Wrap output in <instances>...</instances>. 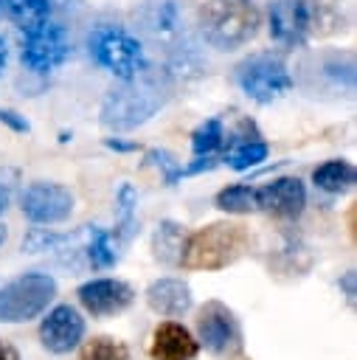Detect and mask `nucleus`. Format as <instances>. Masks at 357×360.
Wrapping results in <instances>:
<instances>
[{"mask_svg":"<svg viewBox=\"0 0 357 360\" xmlns=\"http://www.w3.org/2000/svg\"><path fill=\"white\" fill-rule=\"evenodd\" d=\"M169 98V87L160 76L141 70L132 79H124L112 87L101 104V124L107 129H132L149 121Z\"/></svg>","mask_w":357,"mask_h":360,"instance_id":"obj_1","label":"nucleus"},{"mask_svg":"<svg viewBox=\"0 0 357 360\" xmlns=\"http://www.w3.org/2000/svg\"><path fill=\"white\" fill-rule=\"evenodd\" d=\"M250 245V233L239 222H211L202 225L183 239L180 262L177 267L183 270H222L233 264Z\"/></svg>","mask_w":357,"mask_h":360,"instance_id":"obj_2","label":"nucleus"},{"mask_svg":"<svg viewBox=\"0 0 357 360\" xmlns=\"http://www.w3.org/2000/svg\"><path fill=\"white\" fill-rule=\"evenodd\" d=\"M259 8L247 0H208L200 8V28L208 45L236 51L259 31Z\"/></svg>","mask_w":357,"mask_h":360,"instance_id":"obj_3","label":"nucleus"},{"mask_svg":"<svg viewBox=\"0 0 357 360\" xmlns=\"http://www.w3.org/2000/svg\"><path fill=\"white\" fill-rule=\"evenodd\" d=\"M56 295V278L48 273H22L0 287V323H28L39 318Z\"/></svg>","mask_w":357,"mask_h":360,"instance_id":"obj_4","label":"nucleus"},{"mask_svg":"<svg viewBox=\"0 0 357 360\" xmlns=\"http://www.w3.org/2000/svg\"><path fill=\"white\" fill-rule=\"evenodd\" d=\"M87 45H90V56L96 59V65H101L121 82L146 70V56H143L141 42L118 25L93 28V34L87 37Z\"/></svg>","mask_w":357,"mask_h":360,"instance_id":"obj_5","label":"nucleus"},{"mask_svg":"<svg viewBox=\"0 0 357 360\" xmlns=\"http://www.w3.org/2000/svg\"><path fill=\"white\" fill-rule=\"evenodd\" d=\"M236 82L242 93L259 104H270L292 90V76L281 56L253 53L236 68Z\"/></svg>","mask_w":357,"mask_h":360,"instance_id":"obj_6","label":"nucleus"},{"mask_svg":"<svg viewBox=\"0 0 357 360\" xmlns=\"http://www.w3.org/2000/svg\"><path fill=\"white\" fill-rule=\"evenodd\" d=\"M70 53V42H67V34L59 22H39L34 28H25L22 31V65L31 70V73H51L56 70Z\"/></svg>","mask_w":357,"mask_h":360,"instance_id":"obj_7","label":"nucleus"},{"mask_svg":"<svg viewBox=\"0 0 357 360\" xmlns=\"http://www.w3.org/2000/svg\"><path fill=\"white\" fill-rule=\"evenodd\" d=\"M194 326H197V335H200L202 346L211 354L233 357V354L242 352V332H239L236 315L222 301H205L197 309Z\"/></svg>","mask_w":357,"mask_h":360,"instance_id":"obj_8","label":"nucleus"},{"mask_svg":"<svg viewBox=\"0 0 357 360\" xmlns=\"http://www.w3.org/2000/svg\"><path fill=\"white\" fill-rule=\"evenodd\" d=\"M20 208L25 214V219H31L34 225H56L65 222L73 211V194L59 186V183H31L22 191Z\"/></svg>","mask_w":357,"mask_h":360,"instance_id":"obj_9","label":"nucleus"},{"mask_svg":"<svg viewBox=\"0 0 357 360\" xmlns=\"http://www.w3.org/2000/svg\"><path fill=\"white\" fill-rule=\"evenodd\" d=\"M315 25L312 0H273L270 3V37L278 45L301 48Z\"/></svg>","mask_w":357,"mask_h":360,"instance_id":"obj_10","label":"nucleus"},{"mask_svg":"<svg viewBox=\"0 0 357 360\" xmlns=\"http://www.w3.org/2000/svg\"><path fill=\"white\" fill-rule=\"evenodd\" d=\"M84 340V318L76 307L59 304L39 323V343L51 354H67Z\"/></svg>","mask_w":357,"mask_h":360,"instance_id":"obj_11","label":"nucleus"},{"mask_svg":"<svg viewBox=\"0 0 357 360\" xmlns=\"http://www.w3.org/2000/svg\"><path fill=\"white\" fill-rule=\"evenodd\" d=\"M76 295H79V304L93 318L118 315V312H124L135 301L132 284H126L121 278H90V281H84L76 290Z\"/></svg>","mask_w":357,"mask_h":360,"instance_id":"obj_12","label":"nucleus"},{"mask_svg":"<svg viewBox=\"0 0 357 360\" xmlns=\"http://www.w3.org/2000/svg\"><path fill=\"white\" fill-rule=\"evenodd\" d=\"M256 202H259V208H264L267 214H273L278 219H295V217H301V211L306 205V188L298 177H278V180L256 188Z\"/></svg>","mask_w":357,"mask_h":360,"instance_id":"obj_13","label":"nucleus"},{"mask_svg":"<svg viewBox=\"0 0 357 360\" xmlns=\"http://www.w3.org/2000/svg\"><path fill=\"white\" fill-rule=\"evenodd\" d=\"M200 352V340L180 323V321H163L152 332L149 357L152 360H194Z\"/></svg>","mask_w":357,"mask_h":360,"instance_id":"obj_14","label":"nucleus"},{"mask_svg":"<svg viewBox=\"0 0 357 360\" xmlns=\"http://www.w3.org/2000/svg\"><path fill=\"white\" fill-rule=\"evenodd\" d=\"M146 304L163 318H180L191 309V287L174 276L157 278L146 287Z\"/></svg>","mask_w":357,"mask_h":360,"instance_id":"obj_15","label":"nucleus"},{"mask_svg":"<svg viewBox=\"0 0 357 360\" xmlns=\"http://www.w3.org/2000/svg\"><path fill=\"white\" fill-rule=\"evenodd\" d=\"M312 180H315L318 188H323L329 194H343L354 186L357 172L349 160H326L312 172Z\"/></svg>","mask_w":357,"mask_h":360,"instance_id":"obj_16","label":"nucleus"},{"mask_svg":"<svg viewBox=\"0 0 357 360\" xmlns=\"http://www.w3.org/2000/svg\"><path fill=\"white\" fill-rule=\"evenodd\" d=\"M84 253H87V264L93 270H110L118 262V245H115L112 233L98 228V225L87 228V248H84Z\"/></svg>","mask_w":357,"mask_h":360,"instance_id":"obj_17","label":"nucleus"},{"mask_svg":"<svg viewBox=\"0 0 357 360\" xmlns=\"http://www.w3.org/2000/svg\"><path fill=\"white\" fill-rule=\"evenodd\" d=\"M183 239H186V231L183 225L171 222V219H163L152 236V250H155V259L163 262V264H177L180 262V250H183Z\"/></svg>","mask_w":357,"mask_h":360,"instance_id":"obj_18","label":"nucleus"},{"mask_svg":"<svg viewBox=\"0 0 357 360\" xmlns=\"http://www.w3.org/2000/svg\"><path fill=\"white\" fill-rule=\"evenodd\" d=\"M3 8L22 31L51 17V0H3Z\"/></svg>","mask_w":357,"mask_h":360,"instance_id":"obj_19","label":"nucleus"},{"mask_svg":"<svg viewBox=\"0 0 357 360\" xmlns=\"http://www.w3.org/2000/svg\"><path fill=\"white\" fill-rule=\"evenodd\" d=\"M216 208L225 211V214H250L259 208L256 202V188L247 186V183H236V186H228L216 194Z\"/></svg>","mask_w":357,"mask_h":360,"instance_id":"obj_20","label":"nucleus"},{"mask_svg":"<svg viewBox=\"0 0 357 360\" xmlns=\"http://www.w3.org/2000/svg\"><path fill=\"white\" fill-rule=\"evenodd\" d=\"M79 346H82L79 360H132L126 343H121V340H115L110 335L90 338V340H84Z\"/></svg>","mask_w":357,"mask_h":360,"instance_id":"obj_21","label":"nucleus"},{"mask_svg":"<svg viewBox=\"0 0 357 360\" xmlns=\"http://www.w3.org/2000/svg\"><path fill=\"white\" fill-rule=\"evenodd\" d=\"M267 143L264 141H256V138H245V141H239L233 149H228V155H225V163L231 166V169H236V172H245V169H250V166H256V163H261L264 158H267Z\"/></svg>","mask_w":357,"mask_h":360,"instance_id":"obj_22","label":"nucleus"},{"mask_svg":"<svg viewBox=\"0 0 357 360\" xmlns=\"http://www.w3.org/2000/svg\"><path fill=\"white\" fill-rule=\"evenodd\" d=\"M222 138H225V129H222V121L219 118H208L202 121L194 135H191V149L194 155H214L219 146H222Z\"/></svg>","mask_w":357,"mask_h":360,"instance_id":"obj_23","label":"nucleus"},{"mask_svg":"<svg viewBox=\"0 0 357 360\" xmlns=\"http://www.w3.org/2000/svg\"><path fill=\"white\" fill-rule=\"evenodd\" d=\"M135 202H138V197H135L132 186L124 183L118 191V231H115V233H124V239L135 228Z\"/></svg>","mask_w":357,"mask_h":360,"instance_id":"obj_24","label":"nucleus"},{"mask_svg":"<svg viewBox=\"0 0 357 360\" xmlns=\"http://www.w3.org/2000/svg\"><path fill=\"white\" fill-rule=\"evenodd\" d=\"M146 25H149L152 31H160V34L174 31V28H177V6H174L171 0L155 3L152 11H149V17H146Z\"/></svg>","mask_w":357,"mask_h":360,"instance_id":"obj_25","label":"nucleus"},{"mask_svg":"<svg viewBox=\"0 0 357 360\" xmlns=\"http://www.w3.org/2000/svg\"><path fill=\"white\" fill-rule=\"evenodd\" d=\"M146 160L163 172V183H166V186H174V183L183 177V166H180V163L174 160V155L166 152V149H149V152H146Z\"/></svg>","mask_w":357,"mask_h":360,"instance_id":"obj_26","label":"nucleus"},{"mask_svg":"<svg viewBox=\"0 0 357 360\" xmlns=\"http://www.w3.org/2000/svg\"><path fill=\"white\" fill-rule=\"evenodd\" d=\"M62 242V236H56V233H48V231H42V228H34L25 239H22V250H28V253H37V250H51V248H56Z\"/></svg>","mask_w":357,"mask_h":360,"instance_id":"obj_27","label":"nucleus"},{"mask_svg":"<svg viewBox=\"0 0 357 360\" xmlns=\"http://www.w3.org/2000/svg\"><path fill=\"white\" fill-rule=\"evenodd\" d=\"M216 166V158L214 155H197V160L194 163H188L186 169H183V174H200V172H211Z\"/></svg>","mask_w":357,"mask_h":360,"instance_id":"obj_28","label":"nucleus"},{"mask_svg":"<svg viewBox=\"0 0 357 360\" xmlns=\"http://www.w3.org/2000/svg\"><path fill=\"white\" fill-rule=\"evenodd\" d=\"M0 121H3V124H8L14 132H28V121H25V118H20V115H17V112H11V110H3V107H0Z\"/></svg>","mask_w":357,"mask_h":360,"instance_id":"obj_29","label":"nucleus"},{"mask_svg":"<svg viewBox=\"0 0 357 360\" xmlns=\"http://www.w3.org/2000/svg\"><path fill=\"white\" fill-rule=\"evenodd\" d=\"M110 149H115V152H135L138 149V143H126V141H118V138H107L104 141Z\"/></svg>","mask_w":357,"mask_h":360,"instance_id":"obj_30","label":"nucleus"},{"mask_svg":"<svg viewBox=\"0 0 357 360\" xmlns=\"http://www.w3.org/2000/svg\"><path fill=\"white\" fill-rule=\"evenodd\" d=\"M0 360H20V354H17V349L11 343H3L0 340Z\"/></svg>","mask_w":357,"mask_h":360,"instance_id":"obj_31","label":"nucleus"},{"mask_svg":"<svg viewBox=\"0 0 357 360\" xmlns=\"http://www.w3.org/2000/svg\"><path fill=\"white\" fill-rule=\"evenodd\" d=\"M340 284H343V290H346V298L351 301V298H354V273L349 270V273L343 276V281H340Z\"/></svg>","mask_w":357,"mask_h":360,"instance_id":"obj_32","label":"nucleus"},{"mask_svg":"<svg viewBox=\"0 0 357 360\" xmlns=\"http://www.w3.org/2000/svg\"><path fill=\"white\" fill-rule=\"evenodd\" d=\"M6 62H8V45H6V39L0 37V76H3V70H6Z\"/></svg>","mask_w":357,"mask_h":360,"instance_id":"obj_33","label":"nucleus"},{"mask_svg":"<svg viewBox=\"0 0 357 360\" xmlns=\"http://www.w3.org/2000/svg\"><path fill=\"white\" fill-rule=\"evenodd\" d=\"M8 200H11V194H8V188H6L3 183H0V214H3L6 208H8Z\"/></svg>","mask_w":357,"mask_h":360,"instance_id":"obj_34","label":"nucleus"},{"mask_svg":"<svg viewBox=\"0 0 357 360\" xmlns=\"http://www.w3.org/2000/svg\"><path fill=\"white\" fill-rule=\"evenodd\" d=\"M3 242H6V225L0 222V245H3Z\"/></svg>","mask_w":357,"mask_h":360,"instance_id":"obj_35","label":"nucleus"}]
</instances>
